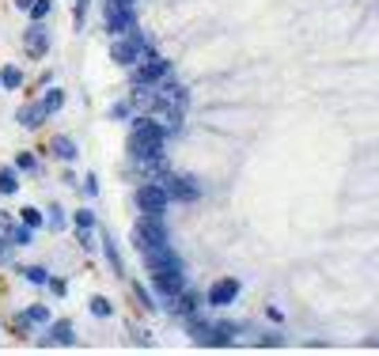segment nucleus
I'll use <instances>...</instances> for the list:
<instances>
[{
    "label": "nucleus",
    "mask_w": 379,
    "mask_h": 356,
    "mask_svg": "<svg viewBox=\"0 0 379 356\" xmlns=\"http://www.w3.org/2000/svg\"><path fill=\"white\" fill-rule=\"evenodd\" d=\"M76 239H80V247H84L87 254L95 250V228H76Z\"/></svg>",
    "instance_id": "c756f323"
},
{
    "label": "nucleus",
    "mask_w": 379,
    "mask_h": 356,
    "mask_svg": "<svg viewBox=\"0 0 379 356\" xmlns=\"http://www.w3.org/2000/svg\"><path fill=\"white\" fill-rule=\"evenodd\" d=\"M46 224H50L53 231H64V228H69V216H64V208L58 205V201H53L50 213H46Z\"/></svg>",
    "instance_id": "4be33fe9"
},
{
    "label": "nucleus",
    "mask_w": 379,
    "mask_h": 356,
    "mask_svg": "<svg viewBox=\"0 0 379 356\" xmlns=\"http://www.w3.org/2000/svg\"><path fill=\"white\" fill-rule=\"evenodd\" d=\"M0 87H4V91H19L23 87V69L19 64H4V69H0Z\"/></svg>",
    "instance_id": "a211bd4d"
},
{
    "label": "nucleus",
    "mask_w": 379,
    "mask_h": 356,
    "mask_svg": "<svg viewBox=\"0 0 379 356\" xmlns=\"http://www.w3.org/2000/svg\"><path fill=\"white\" fill-rule=\"evenodd\" d=\"M80 190H84L87 197H95V193H99V178H95V171L84 175V186H80Z\"/></svg>",
    "instance_id": "2f4dec72"
},
{
    "label": "nucleus",
    "mask_w": 379,
    "mask_h": 356,
    "mask_svg": "<svg viewBox=\"0 0 379 356\" xmlns=\"http://www.w3.org/2000/svg\"><path fill=\"white\" fill-rule=\"evenodd\" d=\"M159 182L167 186V197H171V201H197V197H201V186L193 182L190 175H175V171H167L164 178H159Z\"/></svg>",
    "instance_id": "6e6552de"
},
{
    "label": "nucleus",
    "mask_w": 379,
    "mask_h": 356,
    "mask_svg": "<svg viewBox=\"0 0 379 356\" xmlns=\"http://www.w3.org/2000/svg\"><path fill=\"white\" fill-rule=\"evenodd\" d=\"M12 239H8V235H0V265H8V262H12Z\"/></svg>",
    "instance_id": "473e14b6"
},
{
    "label": "nucleus",
    "mask_w": 379,
    "mask_h": 356,
    "mask_svg": "<svg viewBox=\"0 0 379 356\" xmlns=\"http://www.w3.org/2000/svg\"><path fill=\"white\" fill-rule=\"evenodd\" d=\"M110 57H114V64H122V69H133V64L144 57V53L136 50V42H133L129 35H118L114 42H110Z\"/></svg>",
    "instance_id": "f8f14e48"
},
{
    "label": "nucleus",
    "mask_w": 379,
    "mask_h": 356,
    "mask_svg": "<svg viewBox=\"0 0 379 356\" xmlns=\"http://www.w3.org/2000/svg\"><path fill=\"white\" fill-rule=\"evenodd\" d=\"M141 262L148 273H156V269H167V265H182V258L171 242H164V247H141Z\"/></svg>",
    "instance_id": "1a4fd4ad"
},
{
    "label": "nucleus",
    "mask_w": 379,
    "mask_h": 356,
    "mask_svg": "<svg viewBox=\"0 0 379 356\" xmlns=\"http://www.w3.org/2000/svg\"><path fill=\"white\" fill-rule=\"evenodd\" d=\"M159 99L164 103H179V107H186L190 103V91H186V84H179L175 76H167V80H159Z\"/></svg>",
    "instance_id": "4468645a"
},
{
    "label": "nucleus",
    "mask_w": 379,
    "mask_h": 356,
    "mask_svg": "<svg viewBox=\"0 0 379 356\" xmlns=\"http://www.w3.org/2000/svg\"><path fill=\"white\" fill-rule=\"evenodd\" d=\"M46 118H50V114H46L42 103H27V107L15 110V121H19L23 129H42V125H46Z\"/></svg>",
    "instance_id": "ddd939ff"
},
{
    "label": "nucleus",
    "mask_w": 379,
    "mask_h": 356,
    "mask_svg": "<svg viewBox=\"0 0 379 356\" xmlns=\"http://www.w3.org/2000/svg\"><path fill=\"white\" fill-rule=\"evenodd\" d=\"M136 208H141V216H167V208H171L167 186L159 178H144L136 186Z\"/></svg>",
    "instance_id": "f03ea898"
},
{
    "label": "nucleus",
    "mask_w": 379,
    "mask_h": 356,
    "mask_svg": "<svg viewBox=\"0 0 379 356\" xmlns=\"http://www.w3.org/2000/svg\"><path fill=\"white\" fill-rule=\"evenodd\" d=\"M19 190V171L15 167H0V193H15Z\"/></svg>",
    "instance_id": "412c9836"
},
{
    "label": "nucleus",
    "mask_w": 379,
    "mask_h": 356,
    "mask_svg": "<svg viewBox=\"0 0 379 356\" xmlns=\"http://www.w3.org/2000/svg\"><path fill=\"white\" fill-rule=\"evenodd\" d=\"M243 292V285H239V277H220L213 281V285L205 288V303L213 307V311H220V307H231Z\"/></svg>",
    "instance_id": "423d86ee"
},
{
    "label": "nucleus",
    "mask_w": 379,
    "mask_h": 356,
    "mask_svg": "<svg viewBox=\"0 0 379 356\" xmlns=\"http://www.w3.org/2000/svg\"><path fill=\"white\" fill-rule=\"evenodd\" d=\"M190 285V277H186V265H167V269H156L152 273V292L159 296V303H171L175 296L182 292V288Z\"/></svg>",
    "instance_id": "7ed1b4c3"
},
{
    "label": "nucleus",
    "mask_w": 379,
    "mask_h": 356,
    "mask_svg": "<svg viewBox=\"0 0 379 356\" xmlns=\"http://www.w3.org/2000/svg\"><path fill=\"white\" fill-rule=\"evenodd\" d=\"M50 152H53V156L61 159V163H76V159H80V148H76V141H72V136H64V133H58V136H53V141H50Z\"/></svg>",
    "instance_id": "2eb2a0df"
},
{
    "label": "nucleus",
    "mask_w": 379,
    "mask_h": 356,
    "mask_svg": "<svg viewBox=\"0 0 379 356\" xmlns=\"http://www.w3.org/2000/svg\"><path fill=\"white\" fill-rule=\"evenodd\" d=\"M27 12H30V19H35V23H46V15L53 12V0H35Z\"/></svg>",
    "instance_id": "a878e982"
},
{
    "label": "nucleus",
    "mask_w": 379,
    "mask_h": 356,
    "mask_svg": "<svg viewBox=\"0 0 379 356\" xmlns=\"http://www.w3.org/2000/svg\"><path fill=\"white\" fill-rule=\"evenodd\" d=\"M171 72L175 69H171L167 57H159V53H144V57L133 64V87H156L159 80H167Z\"/></svg>",
    "instance_id": "20e7f679"
},
{
    "label": "nucleus",
    "mask_w": 379,
    "mask_h": 356,
    "mask_svg": "<svg viewBox=\"0 0 379 356\" xmlns=\"http://www.w3.org/2000/svg\"><path fill=\"white\" fill-rule=\"evenodd\" d=\"M8 239H12V247H30V242H35V228H27V224H12V228H8Z\"/></svg>",
    "instance_id": "6ab92c4d"
},
{
    "label": "nucleus",
    "mask_w": 379,
    "mask_h": 356,
    "mask_svg": "<svg viewBox=\"0 0 379 356\" xmlns=\"http://www.w3.org/2000/svg\"><path fill=\"white\" fill-rule=\"evenodd\" d=\"M72 224H76V228H95V208H84V205H80L76 213H72Z\"/></svg>",
    "instance_id": "cd10ccee"
},
{
    "label": "nucleus",
    "mask_w": 379,
    "mask_h": 356,
    "mask_svg": "<svg viewBox=\"0 0 379 356\" xmlns=\"http://www.w3.org/2000/svg\"><path fill=\"white\" fill-rule=\"evenodd\" d=\"M110 118H114V121H129V103H114V107H110Z\"/></svg>",
    "instance_id": "72a5a7b5"
},
{
    "label": "nucleus",
    "mask_w": 379,
    "mask_h": 356,
    "mask_svg": "<svg viewBox=\"0 0 379 356\" xmlns=\"http://www.w3.org/2000/svg\"><path fill=\"white\" fill-rule=\"evenodd\" d=\"M46 345H76V330H72V322L50 319V337H46Z\"/></svg>",
    "instance_id": "dca6fc26"
},
{
    "label": "nucleus",
    "mask_w": 379,
    "mask_h": 356,
    "mask_svg": "<svg viewBox=\"0 0 379 356\" xmlns=\"http://www.w3.org/2000/svg\"><path fill=\"white\" fill-rule=\"evenodd\" d=\"M164 242H171L164 216H141V224H136V250L141 247H164Z\"/></svg>",
    "instance_id": "0eeeda50"
},
{
    "label": "nucleus",
    "mask_w": 379,
    "mask_h": 356,
    "mask_svg": "<svg viewBox=\"0 0 379 356\" xmlns=\"http://www.w3.org/2000/svg\"><path fill=\"white\" fill-rule=\"evenodd\" d=\"M87 307H91L95 319H110V314H114V303H110L107 296H91V303H87Z\"/></svg>",
    "instance_id": "b1692460"
},
{
    "label": "nucleus",
    "mask_w": 379,
    "mask_h": 356,
    "mask_svg": "<svg viewBox=\"0 0 379 356\" xmlns=\"http://www.w3.org/2000/svg\"><path fill=\"white\" fill-rule=\"evenodd\" d=\"M87 4H91V0H76V27H80V23H84V12H87Z\"/></svg>",
    "instance_id": "c9c22d12"
},
{
    "label": "nucleus",
    "mask_w": 379,
    "mask_h": 356,
    "mask_svg": "<svg viewBox=\"0 0 379 356\" xmlns=\"http://www.w3.org/2000/svg\"><path fill=\"white\" fill-rule=\"evenodd\" d=\"M50 42H53V35L46 30V23H30V27L23 30V50L35 61H42L46 53H50Z\"/></svg>",
    "instance_id": "9d476101"
},
{
    "label": "nucleus",
    "mask_w": 379,
    "mask_h": 356,
    "mask_svg": "<svg viewBox=\"0 0 379 356\" xmlns=\"http://www.w3.org/2000/svg\"><path fill=\"white\" fill-rule=\"evenodd\" d=\"M99 247L107 250V262H110V269H114V277H125V262H122V250H118L114 235H103Z\"/></svg>",
    "instance_id": "f3484780"
},
{
    "label": "nucleus",
    "mask_w": 379,
    "mask_h": 356,
    "mask_svg": "<svg viewBox=\"0 0 379 356\" xmlns=\"http://www.w3.org/2000/svg\"><path fill=\"white\" fill-rule=\"evenodd\" d=\"M23 314H27V319L35 322V326H46V322H50V307H42V303H30Z\"/></svg>",
    "instance_id": "393cba45"
},
{
    "label": "nucleus",
    "mask_w": 379,
    "mask_h": 356,
    "mask_svg": "<svg viewBox=\"0 0 379 356\" xmlns=\"http://www.w3.org/2000/svg\"><path fill=\"white\" fill-rule=\"evenodd\" d=\"M30 4H35V0H15V8H19V12H27Z\"/></svg>",
    "instance_id": "4c0bfd02"
},
{
    "label": "nucleus",
    "mask_w": 379,
    "mask_h": 356,
    "mask_svg": "<svg viewBox=\"0 0 379 356\" xmlns=\"http://www.w3.org/2000/svg\"><path fill=\"white\" fill-rule=\"evenodd\" d=\"M201 303H205V299H201V292H197V288H190V285H186L179 296L171 299V303L164 307V311H171L175 319H190L193 311H201Z\"/></svg>",
    "instance_id": "9b49d317"
},
{
    "label": "nucleus",
    "mask_w": 379,
    "mask_h": 356,
    "mask_svg": "<svg viewBox=\"0 0 379 356\" xmlns=\"http://www.w3.org/2000/svg\"><path fill=\"white\" fill-rule=\"evenodd\" d=\"M38 103L46 107V114H58V110L64 107V91H61V87H46V91H42V99H38Z\"/></svg>",
    "instance_id": "aec40b11"
},
{
    "label": "nucleus",
    "mask_w": 379,
    "mask_h": 356,
    "mask_svg": "<svg viewBox=\"0 0 379 356\" xmlns=\"http://www.w3.org/2000/svg\"><path fill=\"white\" fill-rule=\"evenodd\" d=\"M19 277H27V285H46V281H50V273H46L42 265H27Z\"/></svg>",
    "instance_id": "bb28decb"
},
{
    "label": "nucleus",
    "mask_w": 379,
    "mask_h": 356,
    "mask_svg": "<svg viewBox=\"0 0 379 356\" xmlns=\"http://www.w3.org/2000/svg\"><path fill=\"white\" fill-rule=\"evenodd\" d=\"M107 35H129V30L136 27V8L133 0H107Z\"/></svg>",
    "instance_id": "39448f33"
},
{
    "label": "nucleus",
    "mask_w": 379,
    "mask_h": 356,
    "mask_svg": "<svg viewBox=\"0 0 379 356\" xmlns=\"http://www.w3.org/2000/svg\"><path fill=\"white\" fill-rule=\"evenodd\" d=\"M182 322H186V330L193 334V341L209 345V349H224V345H231L239 334H243L239 322H213V319H205L201 311H193L190 319H182Z\"/></svg>",
    "instance_id": "f257e3e1"
},
{
    "label": "nucleus",
    "mask_w": 379,
    "mask_h": 356,
    "mask_svg": "<svg viewBox=\"0 0 379 356\" xmlns=\"http://www.w3.org/2000/svg\"><path fill=\"white\" fill-rule=\"evenodd\" d=\"M19 220L23 224H27V228H42V213H38V208H23V213H19Z\"/></svg>",
    "instance_id": "c85d7f7f"
},
{
    "label": "nucleus",
    "mask_w": 379,
    "mask_h": 356,
    "mask_svg": "<svg viewBox=\"0 0 379 356\" xmlns=\"http://www.w3.org/2000/svg\"><path fill=\"white\" fill-rule=\"evenodd\" d=\"M12 167H15V171H23V175H30V171H38V159H35V152H15V159H12Z\"/></svg>",
    "instance_id": "5701e85b"
},
{
    "label": "nucleus",
    "mask_w": 379,
    "mask_h": 356,
    "mask_svg": "<svg viewBox=\"0 0 379 356\" xmlns=\"http://www.w3.org/2000/svg\"><path fill=\"white\" fill-rule=\"evenodd\" d=\"M133 296H136V299H141V303H144V311H159V307L152 303V292H144V285H133Z\"/></svg>",
    "instance_id": "7c9ffc66"
},
{
    "label": "nucleus",
    "mask_w": 379,
    "mask_h": 356,
    "mask_svg": "<svg viewBox=\"0 0 379 356\" xmlns=\"http://www.w3.org/2000/svg\"><path fill=\"white\" fill-rule=\"evenodd\" d=\"M46 285H50V292H53V296H64V292H69V285H64L61 277H50Z\"/></svg>",
    "instance_id": "f704fd0d"
},
{
    "label": "nucleus",
    "mask_w": 379,
    "mask_h": 356,
    "mask_svg": "<svg viewBox=\"0 0 379 356\" xmlns=\"http://www.w3.org/2000/svg\"><path fill=\"white\" fill-rule=\"evenodd\" d=\"M0 228H4V231L12 228V213H4V208H0Z\"/></svg>",
    "instance_id": "e433bc0d"
}]
</instances>
